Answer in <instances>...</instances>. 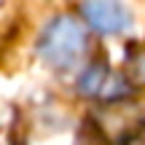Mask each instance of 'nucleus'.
I'll return each mask as SVG.
<instances>
[{"mask_svg":"<svg viewBox=\"0 0 145 145\" xmlns=\"http://www.w3.org/2000/svg\"><path fill=\"white\" fill-rule=\"evenodd\" d=\"M86 46H89V38L83 24L72 16L62 14V16H54L43 27L40 38H38V57L54 70H72L81 65Z\"/></svg>","mask_w":145,"mask_h":145,"instance_id":"nucleus-1","label":"nucleus"},{"mask_svg":"<svg viewBox=\"0 0 145 145\" xmlns=\"http://www.w3.org/2000/svg\"><path fill=\"white\" fill-rule=\"evenodd\" d=\"M129 89H132V83L126 81L124 72L121 75L113 72L108 67V62H102V59L83 67L81 78H78V94L102 99V102H118L129 94Z\"/></svg>","mask_w":145,"mask_h":145,"instance_id":"nucleus-2","label":"nucleus"},{"mask_svg":"<svg viewBox=\"0 0 145 145\" xmlns=\"http://www.w3.org/2000/svg\"><path fill=\"white\" fill-rule=\"evenodd\" d=\"M81 16L91 30L102 35H118L132 24V14L121 0H83Z\"/></svg>","mask_w":145,"mask_h":145,"instance_id":"nucleus-3","label":"nucleus"},{"mask_svg":"<svg viewBox=\"0 0 145 145\" xmlns=\"http://www.w3.org/2000/svg\"><path fill=\"white\" fill-rule=\"evenodd\" d=\"M124 75L132 86L145 89V46H132L124 59Z\"/></svg>","mask_w":145,"mask_h":145,"instance_id":"nucleus-4","label":"nucleus"}]
</instances>
